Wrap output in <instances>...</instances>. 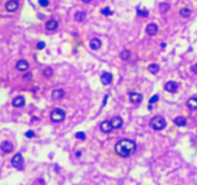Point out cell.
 Segmentation results:
<instances>
[{
  "instance_id": "obj_14",
  "label": "cell",
  "mask_w": 197,
  "mask_h": 185,
  "mask_svg": "<svg viewBox=\"0 0 197 185\" xmlns=\"http://www.w3.org/2000/svg\"><path fill=\"white\" fill-rule=\"evenodd\" d=\"M128 96H130V101L131 103H135V104H138V103L142 101V95H140V93L130 92V93H128Z\"/></svg>"
},
{
  "instance_id": "obj_15",
  "label": "cell",
  "mask_w": 197,
  "mask_h": 185,
  "mask_svg": "<svg viewBox=\"0 0 197 185\" xmlns=\"http://www.w3.org/2000/svg\"><path fill=\"white\" fill-rule=\"evenodd\" d=\"M89 48L92 49V50H98V49L101 48V41L98 38H92L91 42H89Z\"/></svg>"
},
{
  "instance_id": "obj_24",
  "label": "cell",
  "mask_w": 197,
  "mask_h": 185,
  "mask_svg": "<svg viewBox=\"0 0 197 185\" xmlns=\"http://www.w3.org/2000/svg\"><path fill=\"white\" fill-rule=\"evenodd\" d=\"M137 12H138V15H139V16H145V18H146V16H149V11H147V10H142L140 7H138V8H137Z\"/></svg>"
},
{
  "instance_id": "obj_21",
  "label": "cell",
  "mask_w": 197,
  "mask_h": 185,
  "mask_svg": "<svg viewBox=\"0 0 197 185\" xmlns=\"http://www.w3.org/2000/svg\"><path fill=\"white\" fill-rule=\"evenodd\" d=\"M147 70H149L150 73L155 74V73H158L159 66H158V65H157V64H150V65H149V68H147Z\"/></svg>"
},
{
  "instance_id": "obj_13",
  "label": "cell",
  "mask_w": 197,
  "mask_h": 185,
  "mask_svg": "<svg viewBox=\"0 0 197 185\" xmlns=\"http://www.w3.org/2000/svg\"><path fill=\"white\" fill-rule=\"evenodd\" d=\"M157 32H158V26H157L155 23H150V24H147V27H146V34L147 35H155Z\"/></svg>"
},
{
  "instance_id": "obj_12",
  "label": "cell",
  "mask_w": 197,
  "mask_h": 185,
  "mask_svg": "<svg viewBox=\"0 0 197 185\" xmlns=\"http://www.w3.org/2000/svg\"><path fill=\"white\" fill-rule=\"evenodd\" d=\"M24 104H26V100L23 96H16L15 99L12 100V105L15 108H20V107H23Z\"/></svg>"
},
{
  "instance_id": "obj_32",
  "label": "cell",
  "mask_w": 197,
  "mask_h": 185,
  "mask_svg": "<svg viewBox=\"0 0 197 185\" xmlns=\"http://www.w3.org/2000/svg\"><path fill=\"white\" fill-rule=\"evenodd\" d=\"M34 131H27V132H26V137H27V138H32V137H34Z\"/></svg>"
},
{
  "instance_id": "obj_30",
  "label": "cell",
  "mask_w": 197,
  "mask_h": 185,
  "mask_svg": "<svg viewBox=\"0 0 197 185\" xmlns=\"http://www.w3.org/2000/svg\"><path fill=\"white\" fill-rule=\"evenodd\" d=\"M39 4H41L42 7H47L49 6V0H38Z\"/></svg>"
},
{
  "instance_id": "obj_1",
  "label": "cell",
  "mask_w": 197,
  "mask_h": 185,
  "mask_svg": "<svg viewBox=\"0 0 197 185\" xmlns=\"http://www.w3.org/2000/svg\"><path fill=\"white\" fill-rule=\"evenodd\" d=\"M135 150H137V145H135V142L131 139H122L115 145V151H116V154L123 157V158H127V157L132 155V154L135 153Z\"/></svg>"
},
{
  "instance_id": "obj_4",
  "label": "cell",
  "mask_w": 197,
  "mask_h": 185,
  "mask_svg": "<svg viewBox=\"0 0 197 185\" xmlns=\"http://www.w3.org/2000/svg\"><path fill=\"white\" fill-rule=\"evenodd\" d=\"M11 163H12L14 168H16V169H22L23 166V157L20 153L15 154V155L12 157V160H11Z\"/></svg>"
},
{
  "instance_id": "obj_33",
  "label": "cell",
  "mask_w": 197,
  "mask_h": 185,
  "mask_svg": "<svg viewBox=\"0 0 197 185\" xmlns=\"http://www.w3.org/2000/svg\"><path fill=\"white\" fill-rule=\"evenodd\" d=\"M31 77H32L31 73H27V74H24V76H23V78H24V80H30Z\"/></svg>"
},
{
  "instance_id": "obj_5",
  "label": "cell",
  "mask_w": 197,
  "mask_h": 185,
  "mask_svg": "<svg viewBox=\"0 0 197 185\" xmlns=\"http://www.w3.org/2000/svg\"><path fill=\"white\" fill-rule=\"evenodd\" d=\"M18 7H19V1L18 0H8L6 3V10L8 12H14V11L18 10Z\"/></svg>"
},
{
  "instance_id": "obj_28",
  "label": "cell",
  "mask_w": 197,
  "mask_h": 185,
  "mask_svg": "<svg viewBox=\"0 0 197 185\" xmlns=\"http://www.w3.org/2000/svg\"><path fill=\"white\" fill-rule=\"evenodd\" d=\"M158 99H159V96H158V95L153 96V97L150 99V105H151V104H154V103H157V101H158Z\"/></svg>"
},
{
  "instance_id": "obj_7",
  "label": "cell",
  "mask_w": 197,
  "mask_h": 185,
  "mask_svg": "<svg viewBox=\"0 0 197 185\" xmlns=\"http://www.w3.org/2000/svg\"><path fill=\"white\" fill-rule=\"evenodd\" d=\"M100 80H101L103 85H109L112 83V74L109 72H103L100 76Z\"/></svg>"
},
{
  "instance_id": "obj_8",
  "label": "cell",
  "mask_w": 197,
  "mask_h": 185,
  "mask_svg": "<svg viewBox=\"0 0 197 185\" xmlns=\"http://www.w3.org/2000/svg\"><path fill=\"white\" fill-rule=\"evenodd\" d=\"M111 125H112V128L114 130H119V128L123 126V119L120 116H114L111 120Z\"/></svg>"
},
{
  "instance_id": "obj_34",
  "label": "cell",
  "mask_w": 197,
  "mask_h": 185,
  "mask_svg": "<svg viewBox=\"0 0 197 185\" xmlns=\"http://www.w3.org/2000/svg\"><path fill=\"white\" fill-rule=\"evenodd\" d=\"M192 70H193V73L197 74V64H194L193 66H192Z\"/></svg>"
},
{
  "instance_id": "obj_35",
  "label": "cell",
  "mask_w": 197,
  "mask_h": 185,
  "mask_svg": "<svg viewBox=\"0 0 197 185\" xmlns=\"http://www.w3.org/2000/svg\"><path fill=\"white\" fill-rule=\"evenodd\" d=\"M84 3H89V1H92V0H83Z\"/></svg>"
},
{
  "instance_id": "obj_6",
  "label": "cell",
  "mask_w": 197,
  "mask_h": 185,
  "mask_svg": "<svg viewBox=\"0 0 197 185\" xmlns=\"http://www.w3.org/2000/svg\"><path fill=\"white\" fill-rule=\"evenodd\" d=\"M0 149H1L3 153L10 154L11 151L14 150V146H12V143H11L10 140H4V142H1V145H0Z\"/></svg>"
},
{
  "instance_id": "obj_31",
  "label": "cell",
  "mask_w": 197,
  "mask_h": 185,
  "mask_svg": "<svg viewBox=\"0 0 197 185\" xmlns=\"http://www.w3.org/2000/svg\"><path fill=\"white\" fill-rule=\"evenodd\" d=\"M37 49H38V50L45 49V42H38V43H37Z\"/></svg>"
},
{
  "instance_id": "obj_27",
  "label": "cell",
  "mask_w": 197,
  "mask_h": 185,
  "mask_svg": "<svg viewBox=\"0 0 197 185\" xmlns=\"http://www.w3.org/2000/svg\"><path fill=\"white\" fill-rule=\"evenodd\" d=\"M159 10H161V12H166V11L169 10V4L162 3V4H161V7H159Z\"/></svg>"
},
{
  "instance_id": "obj_9",
  "label": "cell",
  "mask_w": 197,
  "mask_h": 185,
  "mask_svg": "<svg viewBox=\"0 0 197 185\" xmlns=\"http://www.w3.org/2000/svg\"><path fill=\"white\" fill-rule=\"evenodd\" d=\"M45 27H46V30H47V31H55V30L58 29V22L55 19H50V20H47V22H46Z\"/></svg>"
},
{
  "instance_id": "obj_2",
  "label": "cell",
  "mask_w": 197,
  "mask_h": 185,
  "mask_svg": "<svg viewBox=\"0 0 197 185\" xmlns=\"http://www.w3.org/2000/svg\"><path fill=\"white\" fill-rule=\"evenodd\" d=\"M150 127L153 128V130H155V131L163 130V128L166 127V120H165V118H163V116H159V115L154 116V118L150 120Z\"/></svg>"
},
{
  "instance_id": "obj_20",
  "label": "cell",
  "mask_w": 197,
  "mask_h": 185,
  "mask_svg": "<svg viewBox=\"0 0 197 185\" xmlns=\"http://www.w3.org/2000/svg\"><path fill=\"white\" fill-rule=\"evenodd\" d=\"M85 16H86L85 12L80 11V12H76V15H74V20H76V22H83V20L85 19Z\"/></svg>"
},
{
  "instance_id": "obj_10",
  "label": "cell",
  "mask_w": 197,
  "mask_h": 185,
  "mask_svg": "<svg viewBox=\"0 0 197 185\" xmlns=\"http://www.w3.org/2000/svg\"><path fill=\"white\" fill-rule=\"evenodd\" d=\"M177 88H178V85H177V83H175V81H168V83L165 84L166 92L175 93V92H177Z\"/></svg>"
},
{
  "instance_id": "obj_26",
  "label": "cell",
  "mask_w": 197,
  "mask_h": 185,
  "mask_svg": "<svg viewBox=\"0 0 197 185\" xmlns=\"http://www.w3.org/2000/svg\"><path fill=\"white\" fill-rule=\"evenodd\" d=\"M101 14H103V15H112L114 12H112V10H109L108 7H105V8H103V10H101Z\"/></svg>"
},
{
  "instance_id": "obj_3",
  "label": "cell",
  "mask_w": 197,
  "mask_h": 185,
  "mask_svg": "<svg viewBox=\"0 0 197 185\" xmlns=\"http://www.w3.org/2000/svg\"><path fill=\"white\" fill-rule=\"evenodd\" d=\"M65 116H66V114H65L64 109H61V108L53 109L51 114H50V118H51V120L54 122V123H60V122H62L65 119Z\"/></svg>"
},
{
  "instance_id": "obj_17",
  "label": "cell",
  "mask_w": 197,
  "mask_h": 185,
  "mask_svg": "<svg viewBox=\"0 0 197 185\" xmlns=\"http://www.w3.org/2000/svg\"><path fill=\"white\" fill-rule=\"evenodd\" d=\"M100 128H101L103 132H109V131L114 130V128H112L111 122H101V125H100Z\"/></svg>"
},
{
  "instance_id": "obj_29",
  "label": "cell",
  "mask_w": 197,
  "mask_h": 185,
  "mask_svg": "<svg viewBox=\"0 0 197 185\" xmlns=\"http://www.w3.org/2000/svg\"><path fill=\"white\" fill-rule=\"evenodd\" d=\"M76 138H77V139L84 140V139H85V134H84V132H77V134H76Z\"/></svg>"
},
{
  "instance_id": "obj_16",
  "label": "cell",
  "mask_w": 197,
  "mask_h": 185,
  "mask_svg": "<svg viewBox=\"0 0 197 185\" xmlns=\"http://www.w3.org/2000/svg\"><path fill=\"white\" fill-rule=\"evenodd\" d=\"M51 96H53V99L54 100H60V99H62L65 96V91L64 89H54L53 92H51Z\"/></svg>"
},
{
  "instance_id": "obj_18",
  "label": "cell",
  "mask_w": 197,
  "mask_h": 185,
  "mask_svg": "<svg viewBox=\"0 0 197 185\" xmlns=\"http://www.w3.org/2000/svg\"><path fill=\"white\" fill-rule=\"evenodd\" d=\"M186 105H188V108L192 109V111L197 109V99L196 97H191V99L186 101Z\"/></svg>"
},
{
  "instance_id": "obj_22",
  "label": "cell",
  "mask_w": 197,
  "mask_h": 185,
  "mask_svg": "<svg viewBox=\"0 0 197 185\" xmlns=\"http://www.w3.org/2000/svg\"><path fill=\"white\" fill-rule=\"evenodd\" d=\"M130 57H131V53H130V50H127V49H124V50L120 53V58L124 60V61L130 60Z\"/></svg>"
},
{
  "instance_id": "obj_19",
  "label": "cell",
  "mask_w": 197,
  "mask_h": 185,
  "mask_svg": "<svg viewBox=\"0 0 197 185\" xmlns=\"http://www.w3.org/2000/svg\"><path fill=\"white\" fill-rule=\"evenodd\" d=\"M174 125L178 127H184V126H186V119L184 116H177V118H174Z\"/></svg>"
},
{
  "instance_id": "obj_11",
  "label": "cell",
  "mask_w": 197,
  "mask_h": 185,
  "mask_svg": "<svg viewBox=\"0 0 197 185\" xmlns=\"http://www.w3.org/2000/svg\"><path fill=\"white\" fill-rule=\"evenodd\" d=\"M16 69L19 70V72H26V70H29V62L26 60H19L16 62Z\"/></svg>"
},
{
  "instance_id": "obj_23",
  "label": "cell",
  "mask_w": 197,
  "mask_h": 185,
  "mask_svg": "<svg viewBox=\"0 0 197 185\" xmlns=\"http://www.w3.org/2000/svg\"><path fill=\"white\" fill-rule=\"evenodd\" d=\"M192 11L189 10V8H182L181 11H180V15L182 16V18H188V16H191Z\"/></svg>"
},
{
  "instance_id": "obj_25",
  "label": "cell",
  "mask_w": 197,
  "mask_h": 185,
  "mask_svg": "<svg viewBox=\"0 0 197 185\" xmlns=\"http://www.w3.org/2000/svg\"><path fill=\"white\" fill-rule=\"evenodd\" d=\"M43 76L45 77H51V76H53V69H51V68H45V69H43Z\"/></svg>"
}]
</instances>
